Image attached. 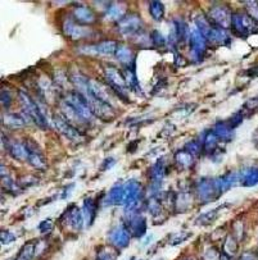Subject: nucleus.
<instances>
[{
	"label": "nucleus",
	"mask_w": 258,
	"mask_h": 260,
	"mask_svg": "<svg viewBox=\"0 0 258 260\" xmlns=\"http://www.w3.org/2000/svg\"><path fill=\"white\" fill-rule=\"evenodd\" d=\"M18 99H20L21 104H22V108H24V113L31 119V122H34L38 127L43 128V130H47V128L49 127L47 117H45V114H43L40 107H39L38 103L32 99V96L30 95L27 91L20 90V91H18Z\"/></svg>",
	"instance_id": "f257e3e1"
},
{
	"label": "nucleus",
	"mask_w": 258,
	"mask_h": 260,
	"mask_svg": "<svg viewBox=\"0 0 258 260\" xmlns=\"http://www.w3.org/2000/svg\"><path fill=\"white\" fill-rule=\"evenodd\" d=\"M195 191L202 202H211L222 195L217 178H202L195 186Z\"/></svg>",
	"instance_id": "f03ea898"
},
{
	"label": "nucleus",
	"mask_w": 258,
	"mask_h": 260,
	"mask_svg": "<svg viewBox=\"0 0 258 260\" xmlns=\"http://www.w3.org/2000/svg\"><path fill=\"white\" fill-rule=\"evenodd\" d=\"M105 80L108 82V86L113 90V93L118 94L123 100H127V85H126L123 73L119 72L118 68L113 66H107L104 70Z\"/></svg>",
	"instance_id": "7ed1b4c3"
},
{
	"label": "nucleus",
	"mask_w": 258,
	"mask_h": 260,
	"mask_svg": "<svg viewBox=\"0 0 258 260\" xmlns=\"http://www.w3.org/2000/svg\"><path fill=\"white\" fill-rule=\"evenodd\" d=\"M64 101L68 103L85 122H90L91 119L94 118V114L93 112H91L90 107H89V103H87L86 98H85L80 91L68 93L66 95V98H64Z\"/></svg>",
	"instance_id": "20e7f679"
},
{
	"label": "nucleus",
	"mask_w": 258,
	"mask_h": 260,
	"mask_svg": "<svg viewBox=\"0 0 258 260\" xmlns=\"http://www.w3.org/2000/svg\"><path fill=\"white\" fill-rule=\"evenodd\" d=\"M143 20L138 15H127L117 22L118 32L123 36H139L143 34Z\"/></svg>",
	"instance_id": "39448f33"
},
{
	"label": "nucleus",
	"mask_w": 258,
	"mask_h": 260,
	"mask_svg": "<svg viewBox=\"0 0 258 260\" xmlns=\"http://www.w3.org/2000/svg\"><path fill=\"white\" fill-rule=\"evenodd\" d=\"M24 144L27 151V162L38 169H45L47 160H45V156H44L38 142L34 141L32 139H26Z\"/></svg>",
	"instance_id": "423d86ee"
},
{
	"label": "nucleus",
	"mask_w": 258,
	"mask_h": 260,
	"mask_svg": "<svg viewBox=\"0 0 258 260\" xmlns=\"http://www.w3.org/2000/svg\"><path fill=\"white\" fill-rule=\"evenodd\" d=\"M63 32L67 38H70L71 40L80 41L84 39H89L93 35L89 27L78 25L75 20H66L63 22Z\"/></svg>",
	"instance_id": "0eeeda50"
},
{
	"label": "nucleus",
	"mask_w": 258,
	"mask_h": 260,
	"mask_svg": "<svg viewBox=\"0 0 258 260\" xmlns=\"http://www.w3.org/2000/svg\"><path fill=\"white\" fill-rule=\"evenodd\" d=\"M61 222L66 227H71V228L76 229V231H81L85 224L82 209H80L76 205H71L70 208H67V210L62 214Z\"/></svg>",
	"instance_id": "6e6552de"
},
{
	"label": "nucleus",
	"mask_w": 258,
	"mask_h": 260,
	"mask_svg": "<svg viewBox=\"0 0 258 260\" xmlns=\"http://www.w3.org/2000/svg\"><path fill=\"white\" fill-rule=\"evenodd\" d=\"M53 124H54L55 128L58 130V132L64 135L67 139L77 142H80L82 140L80 131H78L75 126H72L70 122H67L66 118H64L62 114H55V116L53 117Z\"/></svg>",
	"instance_id": "1a4fd4ad"
},
{
	"label": "nucleus",
	"mask_w": 258,
	"mask_h": 260,
	"mask_svg": "<svg viewBox=\"0 0 258 260\" xmlns=\"http://www.w3.org/2000/svg\"><path fill=\"white\" fill-rule=\"evenodd\" d=\"M189 43H190V53L194 61L199 62L203 58L204 53L207 52V39L204 38L199 32L198 29L190 30V38H189Z\"/></svg>",
	"instance_id": "9d476101"
},
{
	"label": "nucleus",
	"mask_w": 258,
	"mask_h": 260,
	"mask_svg": "<svg viewBox=\"0 0 258 260\" xmlns=\"http://www.w3.org/2000/svg\"><path fill=\"white\" fill-rule=\"evenodd\" d=\"M130 240L131 234L125 225H117V227L110 229V232L108 233V241L110 242V245L114 248H118V250L127 247Z\"/></svg>",
	"instance_id": "9b49d317"
},
{
	"label": "nucleus",
	"mask_w": 258,
	"mask_h": 260,
	"mask_svg": "<svg viewBox=\"0 0 258 260\" xmlns=\"http://www.w3.org/2000/svg\"><path fill=\"white\" fill-rule=\"evenodd\" d=\"M209 17H211V22L213 25L222 29H226L231 24V13L230 9L223 4H215L209 11Z\"/></svg>",
	"instance_id": "f8f14e48"
},
{
	"label": "nucleus",
	"mask_w": 258,
	"mask_h": 260,
	"mask_svg": "<svg viewBox=\"0 0 258 260\" xmlns=\"http://www.w3.org/2000/svg\"><path fill=\"white\" fill-rule=\"evenodd\" d=\"M127 229L130 234L135 238H142L147 232V220L139 214H128Z\"/></svg>",
	"instance_id": "ddd939ff"
},
{
	"label": "nucleus",
	"mask_w": 258,
	"mask_h": 260,
	"mask_svg": "<svg viewBox=\"0 0 258 260\" xmlns=\"http://www.w3.org/2000/svg\"><path fill=\"white\" fill-rule=\"evenodd\" d=\"M125 185L123 183H118L114 185L110 188L107 196L103 200V205L104 206H114V205H125Z\"/></svg>",
	"instance_id": "4468645a"
},
{
	"label": "nucleus",
	"mask_w": 258,
	"mask_h": 260,
	"mask_svg": "<svg viewBox=\"0 0 258 260\" xmlns=\"http://www.w3.org/2000/svg\"><path fill=\"white\" fill-rule=\"evenodd\" d=\"M73 20L77 22L78 25H82V26H86V25H93L95 24L98 17H96V13L94 12L93 9L89 8L86 6H77L72 11Z\"/></svg>",
	"instance_id": "2eb2a0df"
},
{
	"label": "nucleus",
	"mask_w": 258,
	"mask_h": 260,
	"mask_svg": "<svg viewBox=\"0 0 258 260\" xmlns=\"http://www.w3.org/2000/svg\"><path fill=\"white\" fill-rule=\"evenodd\" d=\"M125 185V206L133 205L135 202H140V196H142V185L138 179L133 178L128 179L127 182L123 183Z\"/></svg>",
	"instance_id": "dca6fc26"
},
{
	"label": "nucleus",
	"mask_w": 258,
	"mask_h": 260,
	"mask_svg": "<svg viewBox=\"0 0 258 260\" xmlns=\"http://www.w3.org/2000/svg\"><path fill=\"white\" fill-rule=\"evenodd\" d=\"M4 146L7 148V151L11 154V156H13L15 159L20 160V162H25L27 160V151L26 148H25L24 142L18 141L16 139H9L8 140H3Z\"/></svg>",
	"instance_id": "f3484780"
},
{
	"label": "nucleus",
	"mask_w": 258,
	"mask_h": 260,
	"mask_svg": "<svg viewBox=\"0 0 258 260\" xmlns=\"http://www.w3.org/2000/svg\"><path fill=\"white\" fill-rule=\"evenodd\" d=\"M84 49H87V52H91V54L99 55H116L117 49H118V44L114 40H105L100 41L98 44H94L91 47L86 45Z\"/></svg>",
	"instance_id": "a211bd4d"
},
{
	"label": "nucleus",
	"mask_w": 258,
	"mask_h": 260,
	"mask_svg": "<svg viewBox=\"0 0 258 260\" xmlns=\"http://www.w3.org/2000/svg\"><path fill=\"white\" fill-rule=\"evenodd\" d=\"M31 119L26 116V114H20L17 113H8V114H3V124L9 128L17 130V128H24L26 123Z\"/></svg>",
	"instance_id": "6ab92c4d"
},
{
	"label": "nucleus",
	"mask_w": 258,
	"mask_h": 260,
	"mask_svg": "<svg viewBox=\"0 0 258 260\" xmlns=\"http://www.w3.org/2000/svg\"><path fill=\"white\" fill-rule=\"evenodd\" d=\"M231 26L236 35L244 36V32L249 31V27L252 26V21L240 13H234L231 18Z\"/></svg>",
	"instance_id": "aec40b11"
},
{
	"label": "nucleus",
	"mask_w": 258,
	"mask_h": 260,
	"mask_svg": "<svg viewBox=\"0 0 258 260\" xmlns=\"http://www.w3.org/2000/svg\"><path fill=\"white\" fill-rule=\"evenodd\" d=\"M96 209H98V205H96L95 200L90 196L85 197L84 202H82V213H84L85 224L86 225L93 224L96 215Z\"/></svg>",
	"instance_id": "412c9836"
},
{
	"label": "nucleus",
	"mask_w": 258,
	"mask_h": 260,
	"mask_svg": "<svg viewBox=\"0 0 258 260\" xmlns=\"http://www.w3.org/2000/svg\"><path fill=\"white\" fill-rule=\"evenodd\" d=\"M207 41H211L212 44H218V45H223L230 41V35L229 32L226 31L222 27H218L216 25H213L211 32H209Z\"/></svg>",
	"instance_id": "4be33fe9"
},
{
	"label": "nucleus",
	"mask_w": 258,
	"mask_h": 260,
	"mask_svg": "<svg viewBox=\"0 0 258 260\" xmlns=\"http://www.w3.org/2000/svg\"><path fill=\"white\" fill-rule=\"evenodd\" d=\"M116 58L123 66V68L134 66V62H135L134 52L126 45H118V49L116 52Z\"/></svg>",
	"instance_id": "5701e85b"
},
{
	"label": "nucleus",
	"mask_w": 258,
	"mask_h": 260,
	"mask_svg": "<svg viewBox=\"0 0 258 260\" xmlns=\"http://www.w3.org/2000/svg\"><path fill=\"white\" fill-rule=\"evenodd\" d=\"M202 144H203V150L208 154H213L217 150V142L218 137L216 136V133L213 132V130L204 131V133L202 135Z\"/></svg>",
	"instance_id": "b1692460"
},
{
	"label": "nucleus",
	"mask_w": 258,
	"mask_h": 260,
	"mask_svg": "<svg viewBox=\"0 0 258 260\" xmlns=\"http://www.w3.org/2000/svg\"><path fill=\"white\" fill-rule=\"evenodd\" d=\"M213 132L216 133V136L218 137V140L221 141H230L234 136V128H231L227 124V122H217L215 124V127L212 128Z\"/></svg>",
	"instance_id": "393cba45"
},
{
	"label": "nucleus",
	"mask_w": 258,
	"mask_h": 260,
	"mask_svg": "<svg viewBox=\"0 0 258 260\" xmlns=\"http://www.w3.org/2000/svg\"><path fill=\"white\" fill-rule=\"evenodd\" d=\"M122 73H123V77H125L127 87H130L134 91H140V85L139 81H138L137 73H135V67H126V68H123Z\"/></svg>",
	"instance_id": "a878e982"
},
{
	"label": "nucleus",
	"mask_w": 258,
	"mask_h": 260,
	"mask_svg": "<svg viewBox=\"0 0 258 260\" xmlns=\"http://www.w3.org/2000/svg\"><path fill=\"white\" fill-rule=\"evenodd\" d=\"M125 4L121 3H112L108 6V9L105 11V16H107L108 20L112 21H119L122 20V16L125 13Z\"/></svg>",
	"instance_id": "bb28decb"
},
{
	"label": "nucleus",
	"mask_w": 258,
	"mask_h": 260,
	"mask_svg": "<svg viewBox=\"0 0 258 260\" xmlns=\"http://www.w3.org/2000/svg\"><path fill=\"white\" fill-rule=\"evenodd\" d=\"M221 210H223V205H220L218 208L213 209V210H209L207 211V213L202 214L199 218L197 219V223L200 225H208L211 224V223L215 222L216 219L218 218V215H220Z\"/></svg>",
	"instance_id": "cd10ccee"
},
{
	"label": "nucleus",
	"mask_w": 258,
	"mask_h": 260,
	"mask_svg": "<svg viewBox=\"0 0 258 260\" xmlns=\"http://www.w3.org/2000/svg\"><path fill=\"white\" fill-rule=\"evenodd\" d=\"M195 26H197V29L199 30L200 34L207 39L209 35V32H211L212 27H213V24H212L211 21H209L206 16L199 15L197 18H195Z\"/></svg>",
	"instance_id": "c85d7f7f"
},
{
	"label": "nucleus",
	"mask_w": 258,
	"mask_h": 260,
	"mask_svg": "<svg viewBox=\"0 0 258 260\" xmlns=\"http://www.w3.org/2000/svg\"><path fill=\"white\" fill-rule=\"evenodd\" d=\"M36 256V241H30L21 248L18 260H32Z\"/></svg>",
	"instance_id": "c756f323"
},
{
	"label": "nucleus",
	"mask_w": 258,
	"mask_h": 260,
	"mask_svg": "<svg viewBox=\"0 0 258 260\" xmlns=\"http://www.w3.org/2000/svg\"><path fill=\"white\" fill-rule=\"evenodd\" d=\"M194 155H192L190 153H188V151L184 149V150H180L177 151L176 155H175V160H176V163L179 165H181L183 168H189L192 167L193 163H194Z\"/></svg>",
	"instance_id": "7c9ffc66"
},
{
	"label": "nucleus",
	"mask_w": 258,
	"mask_h": 260,
	"mask_svg": "<svg viewBox=\"0 0 258 260\" xmlns=\"http://www.w3.org/2000/svg\"><path fill=\"white\" fill-rule=\"evenodd\" d=\"M149 13L154 21L160 22L165 17V6L161 2H152L149 4Z\"/></svg>",
	"instance_id": "2f4dec72"
},
{
	"label": "nucleus",
	"mask_w": 258,
	"mask_h": 260,
	"mask_svg": "<svg viewBox=\"0 0 258 260\" xmlns=\"http://www.w3.org/2000/svg\"><path fill=\"white\" fill-rule=\"evenodd\" d=\"M117 256H118V252L114 250V247L102 246L96 252L95 260H116Z\"/></svg>",
	"instance_id": "473e14b6"
},
{
	"label": "nucleus",
	"mask_w": 258,
	"mask_h": 260,
	"mask_svg": "<svg viewBox=\"0 0 258 260\" xmlns=\"http://www.w3.org/2000/svg\"><path fill=\"white\" fill-rule=\"evenodd\" d=\"M240 182L244 186L254 185L258 182V169H246L240 174Z\"/></svg>",
	"instance_id": "72a5a7b5"
},
{
	"label": "nucleus",
	"mask_w": 258,
	"mask_h": 260,
	"mask_svg": "<svg viewBox=\"0 0 258 260\" xmlns=\"http://www.w3.org/2000/svg\"><path fill=\"white\" fill-rule=\"evenodd\" d=\"M166 174V165L163 164L162 160H160L158 163L152 167L151 169V178L153 179L154 182H161Z\"/></svg>",
	"instance_id": "f704fd0d"
},
{
	"label": "nucleus",
	"mask_w": 258,
	"mask_h": 260,
	"mask_svg": "<svg viewBox=\"0 0 258 260\" xmlns=\"http://www.w3.org/2000/svg\"><path fill=\"white\" fill-rule=\"evenodd\" d=\"M185 150L188 151V153L192 154V155L198 156L202 151H203V144H202V141L193 140V141L188 142V144L185 145Z\"/></svg>",
	"instance_id": "c9c22d12"
},
{
	"label": "nucleus",
	"mask_w": 258,
	"mask_h": 260,
	"mask_svg": "<svg viewBox=\"0 0 258 260\" xmlns=\"http://www.w3.org/2000/svg\"><path fill=\"white\" fill-rule=\"evenodd\" d=\"M151 41H152V44H153V45L156 48H165L166 44H167V41H166L165 36L162 35V32L157 31V30L152 31Z\"/></svg>",
	"instance_id": "e433bc0d"
},
{
	"label": "nucleus",
	"mask_w": 258,
	"mask_h": 260,
	"mask_svg": "<svg viewBox=\"0 0 258 260\" xmlns=\"http://www.w3.org/2000/svg\"><path fill=\"white\" fill-rule=\"evenodd\" d=\"M13 101V95L11 93V90L3 89L2 90V105L4 108H9Z\"/></svg>",
	"instance_id": "4c0bfd02"
},
{
	"label": "nucleus",
	"mask_w": 258,
	"mask_h": 260,
	"mask_svg": "<svg viewBox=\"0 0 258 260\" xmlns=\"http://www.w3.org/2000/svg\"><path fill=\"white\" fill-rule=\"evenodd\" d=\"M189 236H190V233H188V232H179V233L171 236V240L174 241H170V243H171V245H179V243H181L183 241L188 240Z\"/></svg>",
	"instance_id": "58836bf2"
},
{
	"label": "nucleus",
	"mask_w": 258,
	"mask_h": 260,
	"mask_svg": "<svg viewBox=\"0 0 258 260\" xmlns=\"http://www.w3.org/2000/svg\"><path fill=\"white\" fill-rule=\"evenodd\" d=\"M39 231H40L41 234H47L49 232H52L53 229V220L52 219H45L39 224Z\"/></svg>",
	"instance_id": "ea45409f"
},
{
	"label": "nucleus",
	"mask_w": 258,
	"mask_h": 260,
	"mask_svg": "<svg viewBox=\"0 0 258 260\" xmlns=\"http://www.w3.org/2000/svg\"><path fill=\"white\" fill-rule=\"evenodd\" d=\"M0 238H2V243H3V245H8V243L13 242V241L16 240V236L11 231H6V229H3Z\"/></svg>",
	"instance_id": "a19ab883"
},
{
	"label": "nucleus",
	"mask_w": 258,
	"mask_h": 260,
	"mask_svg": "<svg viewBox=\"0 0 258 260\" xmlns=\"http://www.w3.org/2000/svg\"><path fill=\"white\" fill-rule=\"evenodd\" d=\"M223 247H225V252H226V254L232 255L235 251H236V243H235V240L232 241V243L230 245L229 237H227L226 241H225V245H223Z\"/></svg>",
	"instance_id": "79ce46f5"
},
{
	"label": "nucleus",
	"mask_w": 258,
	"mask_h": 260,
	"mask_svg": "<svg viewBox=\"0 0 258 260\" xmlns=\"http://www.w3.org/2000/svg\"><path fill=\"white\" fill-rule=\"evenodd\" d=\"M114 164H116V159H114V158H110L109 156V158H107V159L103 162L102 171H107V169H109V168L113 167Z\"/></svg>",
	"instance_id": "37998d69"
},
{
	"label": "nucleus",
	"mask_w": 258,
	"mask_h": 260,
	"mask_svg": "<svg viewBox=\"0 0 258 260\" xmlns=\"http://www.w3.org/2000/svg\"><path fill=\"white\" fill-rule=\"evenodd\" d=\"M204 260H218V255L215 250H208L204 254Z\"/></svg>",
	"instance_id": "c03bdc74"
},
{
	"label": "nucleus",
	"mask_w": 258,
	"mask_h": 260,
	"mask_svg": "<svg viewBox=\"0 0 258 260\" xmlns=\"http://www.w3.org/2000/svg\"><path fill=\"white\" fill-rule=\"evenodd\" d=\"M240 260H254V256L250 252H245V254L241 255Z\"/></svg>",
	"instance_id": "a18cd8bd"
}]
</instances>
